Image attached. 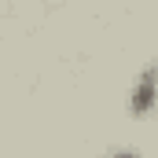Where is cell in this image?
<instances>
[{
    "mask_svg": "<svg viewBox=\"0 0 158 158\" xmlns=\"http://www.w3.org/2000/svg\"><path fill=\"white\" fill-rule=\"evenodd\" d=\"M114 158H132V155H114Z\"/></svg>",
    "mask_w": 158,
    "mask_h": 158,
    "instance_id": "cell-2",
    "label": "cell"
},
{
    "mask_svg": "<svg viewBox=\"0 0 158 158\" xmlns=\"http://www.w3.org/2000/svg\"><path fill=\"white\" fill-rule=\"evenodd\" d=\"M155 81H158V70L147 66L143 77H140V85H136V92H132V110L136 114H147L151 110V103H155Z\"/></svg>",
    "mask_w": 158,
    "mask_h": 158,
    "instance_id": "cell-1",
    "label": "cell"
}]
</instances>
